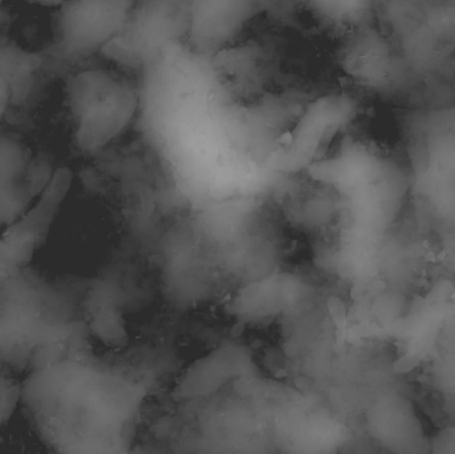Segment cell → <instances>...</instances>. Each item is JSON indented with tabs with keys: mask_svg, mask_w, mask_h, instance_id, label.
<instances>
[{
	"mask_svg": "<svg viewBox=\"0 0 455 454\" xmlns=\"http://www.w3.org/2000/svg\"><path fill=\"white\" fill-rule=\"evenodd\" d=\"M34 4L43 7H57L59 8L67 0H28Z\"/></svg>",
	"mask_w": 455,
	"mask_h": 454,
	"instance_id": "cell-11",
	"label": "cell"
},
{
	"mask_svg": "<svg viewBox=\"0 0 455 454\" xmlns=\"http://www.w3.org/2000/svg\"><path fill=\"white\" fill-rule=\"evenodd\" d=\"M184 24L188 49L209 57L249 28L267 9V0H156Z\"/></svg>",
	"mask_w": 455,
	"mask_h": 454,
	"instance_id": "cell-5",
	"label": "cell"
},
{
	"mask_svg": "<svg viewBox=\"0 0 455 454\" xmlns=\"http://www.w3.org/2000/svg\"><path fill=\"white\" fill-rule=\"evenodd\" d=\"M341 39L339 62L355 83L379 92H394L416 77L375 22Z\"/></svg>",
	"mask_w": 455,
	"mask_h": 454,
	"instance_id": "cell-6",
	"label": "cell"
},
{
	"mask_svg": "<svg viewBox=\"0 0 455 454\" xmlns=\"http://www.w3.org/2000/svg\"><path fill=\"white\" fill-rule=\"evenodd\" d=\"M307 12L323 30L343 37L374 22L376 0H300Z\"/></svg>",
	"mask_w": 455,
	"mask_h": 454,
	"instance_id": "cell-8",
	"label": "cell"
},
{
	"mask_svg": "<svg viewBox=\"0 0 455 454\" xmlns=\"http://www.w3.org/2000/svg\"><path fill=\"white\" fill-rule=\"evenodd\" d=\"M80 68L67 84L68 103L76 120V139L85 150L100 148L129 125L140 102L133 70L108 56Z\"/></svg>",
	"mask_w": 455,
	"mask_h": 454,
	"instance_id": "cell-2",
	"label": "cell"
},
{
	"mask_svg": "<svg viewBox=\"0 0 455 454\" xmlns=\"http://www.w3.org/2000/svg\"><path fill=\"white\" fill-rule=\"evenodd\" d=\"M355 109V100L341 92L323 94L312 100L283 145L282 153L288 171L299 169L319 156Z\"/></svg>",
	"mask_w": 455,
	"mask_h": 454,
	"instance_id": "cell-7",
	"label": "cell"
},
{
	"mask_svg": "<svg viewBox=\"0 0 455 454\" xmlns=\"http://www.w3.org/2000/svg\"><path fill=\"white\" fill-rule=\"evenodd\" d=\"M379 28L417 76L440 71L452 58L453 0H376Z\"/></svg>",
	"mask_w": 455,
	"mask_h": 454,
	"instance_id": "cell-3",
	"label": "cell"
},
{
	"mask_svg": "<svg viewBox=\"0 0 455 454\" xmlns=\"http://www.w3.org/2000/svg\"><path fill=\"white\" fill-rule=\"evenodd\" d=\"M10 94V85L0 76V114L4 109Z\"/></svg>",
	"mask_w": 455,
	"mask_h": 454,
	"instance_id": "cell-10",
	"label": "cell"
},
{
	"mask_svg": "<svg viewBox=\"0 0 455 454\" xmlns=\"http://www.w3.org/2000/svg\"><path fill=\"white\" fill-rule=\"evenodd\" d=\"M68 288L0 267V374H28L63 356L71 341Z\"/></svg>",
	"mask_w": 455,
	"mask_h": 454,
	"instance_id": "cell-1",
	"label": "cell"
},
{
	"mask_svg": "<svg viewBox=\"0 0 455 454\" xmlns=\"http://www.w3.org/2000/svg\"><path fill=\"white\" fill-rule=\"evenodd\" d=\"M1 4H2V0H0V6H1Z\"/></svg>",
	"mask_w": 455,
	"mask_h": 454,
	"instance_id": "cell-12",
	"label": "cell"
},
{
	"mask_svg": "<svg viewBox=\"0 0 455 454\" xmlns=\"http://www.w3.org/2000/svg\"><path fill=\"white\" fill-rule=\"evenodd\" d=\"M140 0H67L55 20L52 52L66 60L101 55L126 33Z\"/></svg>",
	"mask_w": 455,
	"mask_h": 454,
	"instance_id": "cell-4",
	"label": "cell"
},
{
	"mask_svg": "<svg viewBox=\"0 0 455 454\" xmlns=\"http://www.w3.org/2000/svg\"><path fill=\"white\" fill-rule=\"evenodd\" d=\"M41 61L42 57L37 53L12 44L0 46V76L5 79L9 85L13 79L29 76Z\"/></svg>",
	"mask_w": 455,
	"mask_h": 454,
	"instance_id": "cell-9",
	"label": "cell"
}]
</instances>
